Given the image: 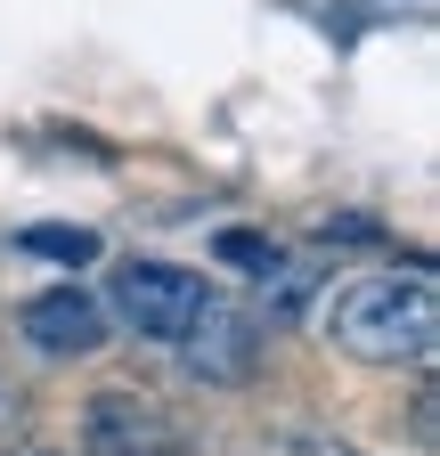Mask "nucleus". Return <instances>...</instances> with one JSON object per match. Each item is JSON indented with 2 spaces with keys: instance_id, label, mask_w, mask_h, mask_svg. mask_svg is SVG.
Wrapping results in <instances>:
<instances>
[{
  "instance_id": "nucleus-1",
  "label": "nucleus",
  "mask_w": 440,
  "mask_h": 456,
  "mask_svg": "<svg viewBox=\"0 0 440 456\" xmlns=\"http://www.w3.org/2000/svg\"><path fill=\"white\" fill-rule=\"evenodd\" d=\"M326 334H335V351H351L367 367H424L432 359V334H440L432 269H375V277L335 285Z\"/></svg>"
},
{
  "instance_id": "nucleus-3",
  "label": "nucleus",
  "mask_w": 440,
  "mask_h": 456,
  "mask_svg": "<svg viewBox=\"0 0 440 456\" xmlns=\"http://www.w3.org/2000/svg\"><path fill=\"white\" fill-rule=\"evenodd\" d=\"M90 432V456H188V440L172 432V416L163 408H147V399H131V391H106V399H90V416H82Z\"/></svg>"
},
{
  "instance_id": "nucleus-8",
  "label": "nucleus",
  "mask_w": 440,
  "mask_h": 456,
  "mask_svg": "<svg viewBox=\"0 0 440 456\" xmlns=\"http://www.w3.org/2000/svg\"><path fill=\"white\" fill-rule=\"evenodd\" d=\"M41 456H49V448H41Z\"/></svg>"
},
{
  "instance_id": "nucleus-6",
  "label": "nucleus",
  "mask_w": 440,
  "mask_h": 456,
  "mask_svg": "<svg viewBox=\"0 0 440 456\" xmlns=\"http://www.w3.org/2000/svg\"><path fill=\"white\" fill-rule=\"evenodd\" d=\"M25 253H49V261H98V228H66V220H41V228H25Z\"/></svg>"
},
{
  "instance_id": "nucleus-7",
  "label": "nucleus",
  "mask_w": 440,
  "mask_h": 456,
  "mask_svg": "<svg viewBox=\"0 0 440 456\" xmlns=\"http://www.w3.org/2000/svg\"><path fill=\"white\" fill-rule=\"evenodd\" d=\"M318 237H326V245H375V237H383V228H375L367 212H335V220H326V228H318Z\"/></svg>"
},
{
  "instance_id": "nucleus-5",
  "label": "nucleus",
  "mask_w": 440,
  "mask_h": 456,
  "mask_svg": "<svg viewBox=\"0 0 440 456\" xmlns=\"http://www.w3.org/2000/svg\"><path fill=\"white\" fill-rule=\"evenodd\" d=\"M253 359H261V334H253V318L229 310V302H212V310L188 326V342H180V367H188L196 383H253Z\"/></svg>"
},
{
  "instance_id": "nucleus-2",
  "label": "nucleus",
  "mask_w": 440,
  "mask_h": 456,
  "mask_svg": "<svg viewBox=\"0 0 440 456\" xmlns=\"http://www.w3.org/2000/svg\"><path fill=\"white\" fill-rule=\"evenodd\" d=\"M106 302H115V318L139 334V342H188V326L220 302V285L204 269H180V261H123L115 285H106Z\"/></svg>"
},
{
  "instance_id": "nucleus-4",
  "label": "nucleus",
  "mask_w": 440,
  "mask_h": 456,
  "mask_svg": "<svg viewBox=\"0 0 440 456\" xmlns=\"http://www.w3.org/2000/svg\"><path fill=\"white\" fill-rule=\"evenodd\" d=\"M17 334L33 342V351H49V359H82V351H98V342H106V302L82 294V285L33 294V302L17 310Z\"/></svg>"
}]
</instances>
